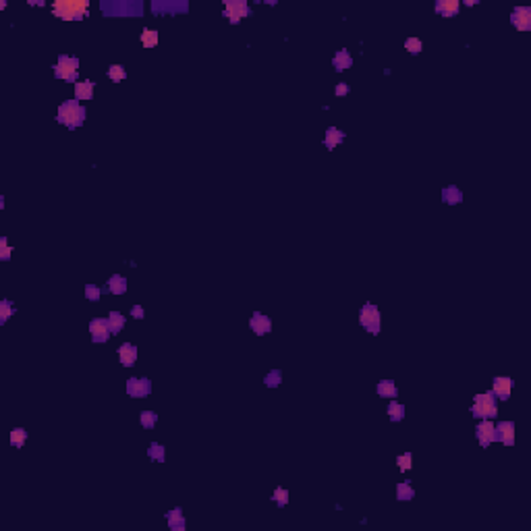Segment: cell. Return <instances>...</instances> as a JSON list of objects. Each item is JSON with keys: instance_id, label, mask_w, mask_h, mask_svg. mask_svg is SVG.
I'll return each instance as SVG.
<instances>
[{"instance_id": "3", "label": "cell", "mask_w": 531, "mask_h": 531, "mask_svg": "<svg viewBox=\"0 0 531 531\" xmlns=\"http://www.w3.org/2000/svg\"><path fill=\"white\" fill-rule=\"evenodd\" d=\"M471 413H473V417H483V419L496 417V415H498V409H496V396H494V392L477 394L475 401H473V407H471Z\"/></svg>"}, {"instance_id": "26", "label": "cell", "mask_w": 531, "mask_h": 531, "mask_svg": "<svg viewBox=\"0 0 531 531\" xmlns=\"http://www.w3.org/2000/svg\"><path fill=\"white\" fill-rule=\"evenodd\" d=\"M25 440H27V432L23 430V428H15L13 432H11V444L15 446V448H21L25 444Z\"/></svg>"}, {"instance_id": "37", "label": "cell", "mask_w": 531, "mask_h": 531, "mask_svg": "<svg viewBox=\"0 0 531 531\" xmlns=\"http://www.w3.org/2000/svg\"><path fill=\"white\" fill-rule=\"evenodd\" d=\"M11 251H13V249L7 245V239L3 237V239H0V259H5V261L11 259Z\"/></svg>"}, {"instance_id": "4", "label": "cell", "mask_w": 531, "mask_h": 531, "mask_svg": "<svg viewBox=\"0 0 531 531\" xmlns=\"http://www.w3.org/2000/svg\"><path fill=\"white\" fill-rule=\"evenodd\" d=\"M77 73H79V60L73 56L60 54L58 62L54 64V75L64 81H77Z\"/></svg>"}, {"instance_id": "16", "label": "cell", "mask_w": 531, "mask_h": 531, "mask_svg": "<svg viewBox=\"0 0 531 531\" xmlns=\"http://www.w3.org/2000/svg\"><path fill=\"white\" fill-rule=\"evenodd\" d=\"M166 523L172 531H185V517L181 508H172L166 513Z\"/></svg>"}, {"instance_id": "18", "label": "cell", "mask_w": 531, "mask_h": 531, "mask_svg": "<svg viewBox=\"0 0 531 531\" xmlns=\"http://www.w3.org/2000/svg\"><path fill=\"white\" fill-rule=\"evenodd\" d=\"M345 139V133L340 131V129H336V127H330L328 131H326V137H324V145L328 147V149H334L340 141Z\"/></svg>"}, {"instance_id": "36", "label": "cell", "mask_w": 531, "mask_h": 531, "mask_svg": "<svg viewBox=\"0 0 531 531\" xmlns=\"http://www.w3.org/2000/svg\"><path fill=\"white\" fill-rule=\"evenodd\" d=\"M280 380H282L280 371H278V369H274V371H270L268 375H266V386L274 388V386H278V384H280Z\"/></svg>"}, {"instance_id": "6", "label": "cell", "mask_w": 531, "mask_h": 531, "mask_svg": "<svg viewBox=\"0 0 531 531\" xmlns=\"http://www.w3.org/2000/svg\"><path fill=\"white\" fill-rule=\"evenodd\" d=\"M251 11H249V5L245 0H226L224 3V17L231 21V23H239L243 17H247Z\"/></svg>"}, {"instance_id": "12", "label": "cell", "mask_w": 531, "mask_h": 531, "mask_svg": "<svg viewBox=\"0 0 531 531\" xmlns=\"http://www.w3.org/2000/svg\"><path fill=\"white\" fill-rule=\"evenodd\" d=\"M249 326H251V330L255 332L257 336H263V334H268V332L272 330V320L268 316H263V314H253Z\"/></svg>"}, {"instance_id": "2", "label": "cell", "mask_w": 531, "mask_h": 531, "mask_svg": "<svg viewBox=\"0 0 531 531\" xmlns=\"http://www.w3.org/2000/svg\"><path fill=\"white\" fill-rule=\"evenodd\" d=\"M56 119H58V123L66 125L69 129H75V127L83 125V121H85V108L79 104V100H66L58 106Z\"/></svg>"}, {"instance_id": "38", "label": "cell", "mask_w": 531, "mask_h": 531, "mask_svg": "<svg viewBox=\"0 0 531 531\" xmlns=\"http://www.w3.org/2000/svg\"><path fill=\"white\" fill-rule=\"evenodd\" d=\"M131 314H133V318H137V320H141V318H143V307H141V305H133V309H131Z\"/></svg>"}, {"instance_id": "22", "label": "cell", "mask_w": 531, "mask_h": 531, "mask_svg": "<svg viewBox=\"0 0 531 531\" xmlns=\"http://www.w3.org/2000/svg\"><path fill=\"white\" fill-rule=\"evenodd\" d=\"M108 326H110V332H112V334H119V332L125 328V316H121L119 312H112L108 316Z\"/></svg>"}, {"instance_id": "17", "label": "cell", "mask_w": 531, "mask_h": 531, "mask_svg": "<svg viewBox=\"0 0 531 531\" xmlns=\"http://www.w3.org/2000/svg\"><path fill=\"white\" fill-rule=\"evenodd\" d=\"M94 96V81L83 79L75 83V100H92Z\"/></svg>"}, {"instance_id": "15", "label": "cell", "mask_w": 531, "mask_h": 531, "mask_svg": "<svg viewBox=\"0 0 531 531\" xmlns=\"http://www.w3.org/2000/svg\"><path fill=\"white\" fill-rule=\"evenodd\" d=\"M511 388H513L511 378H504V375H500V378H494V386H492L494 396H498V398H502V401H506V398L511 396Z\"/></svg>"}, {"instance_id": "5", "label": "cell", "mask_w": 531, "mask_h": 531, "mask_svg": "<svg viewBox=\"0 0 531 531\" xmlns=\"http://www.w3.org/2000/svg\"><path fill=\"white\" fill-rule=\"evenodd\" d=\"M359 322L369 334H378L380 332V309L371 303H365L359 312Z\"/></svg>"}, {"instance_id": "29", "label": "cell", "mask_w": 531, "mask_h": 531, "mask_svg": "<svg viewBox=\"0 0 531 531\" xmlns=\"http://www.w3.org/2000/svg\"><path fill=\"white\" fill-rule=\"evenodd\" d=\"M13 312H15V307H13V303H11L9 299L0 301V324H5V322L13 316Z\"/></svg>"}, {"instance_id": "8", "label": "cell", "mask_w": 531, "mask_h": 531, "mask_svg": "<svg viewBox=\"0 0 531 531\" xmlns=\"http://www.w3.org/2000/svg\"><path fill=\"white\" fill-rule=\"evenodd\" d=\"M494 424L490 422V419H483V422L477 426V430H475V434H477V440H479V444H481V448H488L492 442L496 440V432H494Z\"/></svg>"}, {"instance_id": "27", "label": "cell", "mask_w": 531, "mask_h": 531, "mask_svg": "<svg viewBox=\"0 0 531 531\" xmlns=\"http://www.w3.org/2000/svg\"><path fill=\"white\" fill-rule=\"evenodd\" d=\"M388 415H390L392 422H401V419L405 417V407H403L401 403L392 401V403L388 405Z\"/></svg>"}, {"instance_id": "1", "label": "cell", "mask_w": 531, "mask_h": 531, "mask_svg": "<svg viewBox=\"0 0 531 531\" xmlns=\"http://www.w3.org/2000/svg\"><path fill=\"white\" fill-rule=\"evenodd\" d=\"M87 9H90V3H87V0H58V3L52 5L54 17H58L62 21L83 19V17H87Z\"/></svg>"}, {"instance_id": "13", "label": "cell", "mask_w": 531, "mask_h": 531, "mask_svg": "<svg viewBox=\"0 0 531 531\" xmlns=\"http://www.w3.org/2000/svg\"><path fill=\"white\" fill-rule=\"evenodd\" d=\"M119 359L125 367H131V365H135L137 361V347L135 345H131V343H125L121 349H119Z\"/></svg>"}, {"instance_id": "10", "label": "cell", "mask_w": 531, "mask_h": 531, "mask_svg": "<svg viewBox=\"0 0 531 531\" xmlns=\"http://www.w3.org/2000/svg\"><path fill=\"white\" fill-rule=\"evenodd\" d=\"M511 23L519 31H529L531 29V9L527 7H517L511 15Z\"/></svg>"}, {"instance_id": "20", "label": "cell", "mask_w": 531, "mask_h": 531, "mask_svg": "<svg viewBox=\"0 0 531 531\" xmlns=\"http://www.w3.org/2000/svg\"><path fill=\"white\" fill-rule=\"evenodd\" d=\"M442 202L444 204H450V206H454V204H461L463 202V193H461V189L459 187H446L444 191H442Z\"/></svg>"}, {"instance_id": "32", "label": "cell", "mask_w": 531, "mask_h": 531, "mask_svg": "<svg viewBox=\"0 0 531 531\" xmlns=\"http://www.w3.org/2000/svg\"><path fill=\"white\" fill-rule=\"evenodd\" d=\"M108 77L112 79V81H123V79L127 77V71L123 69L121 64H112V66L108 69Z\"/></svg>"}, {"instance_id": "28", "label": "cell", "mask_w": 531, "mask_h": 531, "mask_svg": "<svg viewBox=\"0 0 531 531\" xmlns=\"http://www.w3.org/2000/svg\"><path fill=\"white\" fill-rule=\"evenodd\" d=\"M139 422H141V426H143L145 430H151L154 426H156V422H158V415L154 413V411H143V413L139 415Z\"/></svg>"}, {"instance_id": "34", "label": "cell", "mask_w": 531, "mask_h": 531, "mask_svg": "<svg viewBox=\"0 0 531 531\" xmlns=\"http://www.w3.org/2000/svg\"><path fill=\"white\" fill-rule=\"evenodd\" d=\"M272 498H274V502H276L278 506H284L286 502H289V492H286L284 488H276Z\"/></svg>"}, {"instance_id": "19", "label": "cell", "mask_w": 531, "mask_h": 531, "mask_svg": "<svg viewBox=\"0 0 531 531\" xmlns=\"http://www.w3.org/2000/svg\"><path fill=\"white\" fill-rule=\"evenodd\" d=\"M108 291L112 295H123L127 291V278L121 274H115L108 278Z\"/></svg>"}, {"instance_id": "11", "label": "cell", "mask_w": 531, "mask_h": 531, "mask_svg": "<svg viewBox=\"0 0 531 531\" xmlns=\"http://www.w3.org/2000/svg\"><path fill=\"white\" fill-rule=\"evenodd\" d=\"M496 432V440H500L502 444L513 446L515 444V426L511 422H500L498 428H494Z\"/></svg>"}, {"instance_id": "14", "label": "cell", "mask_w": 531, "mask_h": 531, "mask_svg": "<svg viewBox=\"0 0 531 531\" xmlns=\"http://www.w3.org/2000/svg\"><path fill=\"white\" fill-rule=\"evenodd\" d=\"M459 9H461L459 0H438V3H436V13L442 15V17H446V19L457 17Z\"/></svg>"}, {"instance_id": "9", "label": "cell", "mask_w": 531, "mask_h": 531, "mask_svg": "<svg viewBox=\"0 0 531 531\" xmlns=\"http://www.w3.org/2000/svg\"><path fill=\"white\" fill-rule=\"evenodd\" d=\"M90 332H92V340L94 343H106L110 338V326H108V320H102V318H96L90 322Z\"/></svg>"}, {"instance_id": "31", "label": "cell", "mask_w": 531, "mask_h": 531, "mask_svg": "<svg viewBox=\"0 0 531 531\" xmlns=\"http://www.w3.org/2000/svg\"><path fill=\"white\" fill-rule=\"evenodd\" d=\"M405 50L411 52V54H419L424 50V44H422V40H419V37H409L405 42Z\"/></svg>"}, {"instance_id": "24", "label": "cell", "mask_w": 531, "mask_h": 531, "mask_svg": "<svg viewBox=\"0 0 531 531\" xmlns=\"http://www.w3.org/2000/svg\"><path fill=\"white\" fill-rule=\"evenodd\" d=\"M375 390H378V394L384 396V398H394V396H396V386H394V382H390V380H382Z\"/></svg>"}, {"instance_id": "30", "label": "cell", "mask_w": 531, "mask_h": 531, "mask_svg": "<svg viewBox=\"0 0 531 531\" xmlns=\"http://www.w3.org/2000/svg\"><path fill=\"white\" fill-rule=\"evenodd\" d=\"M147 457L149 459H154V461H164L166 459V454H164V448L158 444V442H154V444H149V448H147Z\"/></svg>"}, {"instance_id": "23", "label": "cell", "mask_w": 531, "mask_h": 531, "mask_svg": "<svg viewBox=\"0 0 531 531\" xmlns=\"http://www.w3.org/2000/svg\"><path fill=\"white\" fill-rule=\"evenodd\" d=\"M413 496H415V490L409 481H403V483L396 485V498L398 500H411Z\"/></svg>"}, {"instance_id": "7", "label": "cell", "mask_w": 531, "mask_h": 531, "mask_svg": "<svg viewBox=\"0 0 531 531\" xmlns=\"http://www.w3.org/2000/svg\"><path fill=\"white\" fill-rule=\"evenodd\" d=\"M151 392V382L147 378H131L127 382V394L135 396V398H143Z\"/></svg>"}, {"instance_id": "21", "label": "cell", "mask_w": 531, "mask_h": 531, "mask_svg": "<svg viewBox=\"0 0 531 531\" xmlns=\"http://www.w3.org/2000/svg\"><path fill=\"white\" fill-rule=\"evenodd\" d=\"M332 62H334V69H336V71H345V69H349V66L353 64V58H351L349 50H338V52L334 54V58H332Z\"/></svg>"}, {"instance_id": "33", "label": "cell", "mask_w": 531, "mask_h": 531, "mask_svg": "<svg viewBox=\"0 0 531 531\" xmlns=\"http://www.w3.org/2000/svg\"><path fill=\"white\" fill-rule=\"evenodd\" d=\"M102 293H104V289H98L96 284H87V286H85V297L90 299V301H98V299L102 297Z\"/></svg>"}, {"instance_id": "39", "label": "cell", "mask_w": 531, "mask_h": 531, "mask_svg": "<svg viewBox=\"0 0 531 531\" xmlns=\"http://www.w3.org/2000/svg\"><path fill=\"white\" fill-rule=\"evenodd\" d=\"M349 94V85L347 83H338L336 85V96H347Z\"/></svg>"}, {"instance_id": "25", "label": "cell", "mask_w": 531, "mask_h": 531, "mask_svg": "<svg viewBox=\"0 0 531 531\" xmlns=\"http://www.w3.org/2000/svg\"><path fill=\"white\" fill-rule=\"evenodd\" d=\"M141 44H143V48L158 46V31H156V29H143V33H141Z\"/></svg>"}, {"instance_id": "35", "label": "cell", "mask_w": 531, "mask_h": 531, "mask_svg": "<svg viewBox=\"0 0 531 531\" xmlns=\"http://www.w3.org/2000/svg\"><path fill=\"white\" fill-rule=\"evenodd\" d=\"M411 461H413V457H411L409 452L401 454V457L396 459V465H398V469H401V471H409V469H411Z\"/></svg>"}]
</instances>
